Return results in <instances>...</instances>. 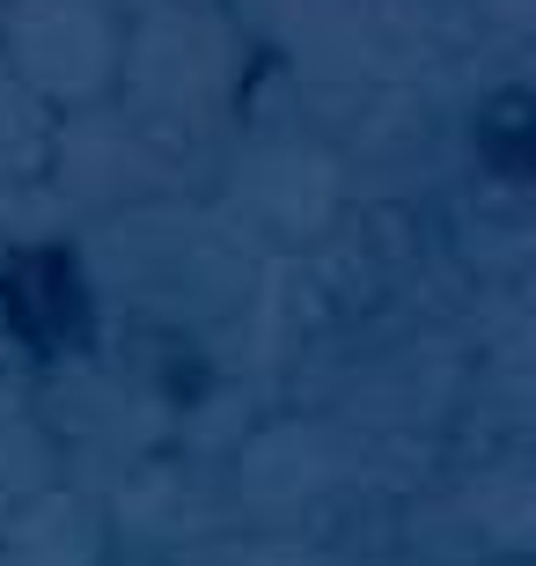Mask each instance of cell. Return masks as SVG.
Wrapping results in <instances>:
<instances>
[{
    "label": "cell",
    "mask_w": 536,
    "mask_h": 566,
    "mask_svg": "<svg viewBox=\"0 0 536 566\" xmlns=\"http://www.w3.org/2000/svg\"><path fill=\"white\" fill-rule=\"evenodd\" d=\"M88 316H96V302H88L74 251L44 243V251H15L0 265V324L22 354L60 360L74 346H88Z\"/></svg>",
    "instance_id": "cell-1"
}]
</instances>
